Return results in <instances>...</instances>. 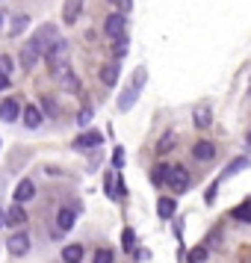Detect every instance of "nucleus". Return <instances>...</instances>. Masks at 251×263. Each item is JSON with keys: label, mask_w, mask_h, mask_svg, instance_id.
<instances>
[{"label": "nucleus", "mask_w": 251, "mask_h": 263, "mask_svg": "<svg viewBox=\"0 0 251 263\" xmlns=\"http://www.w3.org/2000/svg\"><path fill=\"white\" fill-rule=\"evenodd\" d=\"M53 39H56V27L45 24V27H38L36 36H33L24 48H21V65H24L27 71H30V68H33L42 57H45V50H48V45L53 42Z\"/></svg>", "instance_id": "nucleus-1"}, {"label": "nucleus", "mask_w": 251, "mask_h": 263, "mask_svg": "<svg viewBox=\"0 0 251 263\" xmlns=\"http://www.w3.org/2000/svg\"><path fill=\"white\" fill-rule=\"evenodd\" d=\"M68 53H71V48H68V39H53L48 45V50H45V60H48V68L53 77H60L62 71H68L71 65H68Z\"/></svg>", "instance_id": "nucleus-2"}, {"label": "nucleus", "mask_w": 251, "mask_h": 263, "mask_svg": "<svg viewBox=\"0 0 251 263\" xmlns=\"http://www.w3.org/2000/svg\"><path fill=\"white\" fill-rule=\"evenodd\" d=\"M145 80H148V71H145V68H136L130 86H127V89L119 95V112H127V109H133V104H136V98H139V92H142V83H145Z\"/></svg>", "instance_id": "nucleus-3"}, {"label": "nucleus", "mask_w": 251, "mask_h": 263, "mask_svg": "<svg viewBox=\"0 0 251 263\" xmlns=\"http://www.w3.org/2000/svg\"><path fill=\"white\" fill-rule=\"evenodd\" d=\"M6 249H9V254H15V257H24V254H30V249H33V239H30L27 231H15V234H9V239H6Z\"/></svg>", "instance_id": "nucleus-4"}, {"label": "nucleus", "mask_w": 251, "mask_h": 263, "mask_svg": "<svg viewBox=\"0 0 251 263\" xmlns=\"http://www.w3.org/2000/svg\"><path fill=\"white\" fill-rule=\"evenodd\" d=\"M166 183H171V190L178 192H186L189 190V172L183 166H168V172H166Z\"/></svg>", "instance_id": "nucleus-5"}, {"label": "nucleus", "mask_w": 251, "mask_h": 263, "mask_svg": "<svg viewBox=\"0 0 251 263\" xmlns=\"http://www.w3.org/2000/svg\"><path fill=\"white\" fill-rule=\"evenodd\" d=\"M124 27H127V18L121 12H112L107 21H104V33H107L109 39H119L121 33H124Z\"/></svg>", "instance_id": "nucleus-6"}, {"label": "nucleus", "mask_w": 251, "mask_h": 263, "mask_svg": "<svg viewBox=\"0 0 251 263\" xmlns=\"http://www.w3.org/2000/svg\"><path fill=\"white\" fill-rule=\"evenodd\" d=\"M18 112H21V104H18L15 98H3V101H0V121L12 124V121L18 119Z\"/></svg>", "instance_id": "nucleus-7"}, {"label": "nucleus", "mask_w": 251, "mask_h": 263, "mask_svg": "<svg viewBox=\"0 0 251 263\" xmlns=\"http://www.w3.org/2000/svg\"><path fill=\"white\" fill-rule=\"evenodd\" d=\"M192 160H201V163H210V160H216V145L207 142V139L195 142V145H192Z\"/></svg>", "instance_id": "nucleus-8"}, {"label": "nucleus", "mask_w": 251, "mask_h": 263, "mask_svg": "<svg viewBox=\"0 0 251 263\" xmlns=\"http://www.w3.org/2000/svg\"><path fill=\"white\" fill-rule=\"evenodd\" d=\"M104 142V136H101V130H83L77 139H74V148H98V145Z\"/></svg>", "instance_id": "nucleus-9"}, {"label": "nucleus", "mask_w": 251, "mask_h": 263, "mask_svg": "<svg viewBox=\"0 0 251 263\" xmlns=\"http://www.w3.org/2000/svg\"><path fill=\"white\" fill-rule=\"evenodd\" d=\"M80 12H83V0H65L62 3V21L65 24H74L80 18Z\"/></svg>", "instance_id": "nucleus-10"}, {"label": "nucleus", "mask_w": 251, "mask_h": 263, "mask_svg": "<svg viewBox=\"0 0 251 263\" xmlns=\"http://www.w3.org/2000/svg\"><path fill=\"white\" fill-rule=\"evenodd\" d=\"M74 222H77V210H74V207H60V213H56V228H60L62 234L71 231Z\"/></svg>", "instance_id": "nucleus-11"}, {"label": "nucleus", "mask_w": 251, "mask_h": 263, "mask_svg": "<svg viewBox=\"0 0 251 263\" xmlns=\"http://www.w3.org/2000/svg\"><path fill=\"white\" fill-rule=\"evenodd\" d=\"M3 222H6V225H12V228L24 225V222H27V210H24V207H21L18 201H15L12 207L6 210V216H3Z\"/></svg>", "instance_id": "nucleus-12"}, {"label": "nucleus", "mask_w": 251, "mask_h": 263, "mask_svg": "<svg viewBox=\"0 0 251 263\" xmlns=\"http://www.w3.org/2000/svg\"><path fill=\"white\" fill-rule=\"evenodd\" d=\"M24 112V124L30 127V130H36V127H42V121H45V112L38 107H33V104H27V109H21Z\"/></svg>", "instance_id": "nucleus-13"}, {"label": "nucleus", "mask_w": 251, "mask_h": 263, "mask_svg": "<svg viewBox=\"0 0 251 263\" xmlns=\"http://www.w3.org/2000/svg\"><path fill=\"white\" fill-rule=\"evenodd\" d=\"M33 195H36V183H33V180H21V183L15 186V201L18 204L33 201Z\"/></svg>", "instance_id": "nucleus-14"}, {"label": "nucleus", "mask_w": 251, "mask_h": 263, "mask_svg": "<svg viewBox=\"0 0 251 263\" xmlns=\"http://www.w3.org/2000/svg\"><path fill=\"white\" fill-rule=\"evenodd\" d=\"M56 80H60V86L65 89V92H80V77H77L71 68H68V71H62Z\"/></svg>", "instance_id": "nucleus-15"}, {"label": "nucleus", "mask_w": 251, "mask_h": 263, "mask_svg": "<svg viewBox=\"0 0 251 263\" xmlns=\"http://www.w3.org/2000/svg\"><path fill=\"white\" fill-rule=\"evenodd\" d=\"M119 68L121 65H115V62H107V65L101 68V80H104L107 86H115L119 83Z\"/></svg>", "instance_id": "nucleus-16"}, {"label": "nucleus", "mask_w": 251, "mask_h": 263, "mask_svg": "<svg viewBox=\"0 0 251 263\" xmlns=\"http://www.w3.org/2000/svg\"><path fill=\"white\" fill-rule=\"evenodd\" d=\"M62 260H65V263H80V260H83V246H80V242L65 246V249H62Z\"/></svg>", "instance_id": "nucleus-17"}, {"label": "nucleus", "mask_w": 251, "mask_h": 263, "mask_svg": "<svg viewBox=\"0 0 251 263\" xmlns=\"http://www.w3.org/2000/svg\"><path fill=\"white\" fill-rule=\"evenodd\" d=\"M175 210H178V201H175V198H160V201H157V213H160V219H171Z\"/></svg>", "instance_id": "nucleus-18"}, {"label": "nucleus", "mask_w": 251, "mask_h": 263, "mask_svg": "<svg viewBox=\"0 0 251 263\" xmlns=\"http://www.w3.org/2000/svg\"><path fill=\"white\" fill-rule=\"evenodd\" d=\"M248 166H251L248 157H237V160H234V163L222 172V178H230V175H237V172H242V168H248Z\"/></svg>", "instance_id": "nucleus-19"}, {"label": "nucleus", "mask_w": 251, "mask_h": 263, "mask_svg": "<svg viewBox=\"0 0 251 263\" xmlns=\"http://www.w3.org/2000/svg\"><path fill=\"white\" fill-rule=\"evenodd\" d=\"M42 112L56 119V116H60V104H56V101H53L50 95H45V98H42Z\"/></svg>", "instance_id": "nucleus-20"}, {"label": "nucleus", "mask_w": 251, "mask_h": 263, "mask_svg": "<svg viewBox=\"0 0 251 263\" xmlns=\"http://www.w3.org/2000/svg\"><path fill=\"white\" fill-rule=\"evenodd\" d=\"M127 50H130V45H127V36L121 33V36L115 39V45H112V53H115L119 60H124V57H127Z\"/></svg>", "instance_id": "nucleus-21"}, {"label": "nucleus", "mask_w": 251, "mask_h": 263, "mask_svg": "<svg viewBox=\"0 0 251 263\" xmlns=\"http://www.w3.org/2000/svg\"><path fill=\"white\" fill-rule=\"evenodd\" d=\"M27 24H30V15H15V21H12V30H9V33H12V36H21Z\"/></svg>", "instance_id": "nucleus-22"}, {"label": "nucleus", "mask_w": 251, "mask_h": 263, "mask_svg": "<svg viewBox=\"0 0 251 263\" xmlns=\"http://www.w3.org/2000/svg\"><path fill=\"white\" fill-rule=\"evenodd\" d=\"M189 263H204L207 260V246H195V249L189 251V257H186Z\"/></svg>", "instance_id": "nucleus-23"}, {"label": "nucleus", "mask_w": 251, "mask_h": 263, "mask_svg": "<svg viewBox=\"0 0 251 263\" xmlns=\"http://www.w3.org/2000/svg\"><path fill=\"white\" fill-rule=\"evenodd\" d=\"M121 242H124V251L136 249V234H133L130 228H124V231H121Z\"/></svg>", "instance_id": "nucleus-24"}, {"label": "nucleus", "mask_w": 251, "mask_h": 263, "mask_svg": "<svg viewBox=\"0 0 251 263\" xmlns=\"http://www.w3.org/2000/svg\"><path fill=\"white\" fill-rule=\"evenodd\" d=\"M210 121H213V116H210V107H201L198 112H195V124H198V127H207Z\"/></svg>", "instance_id": "nucleus-25"}, {"label": "nucleus", "mask_w": 251, "mask_h": 263, "mask_svg": "<svg viewBox=\"0 0 251 263\" xmlns=\"http://www.w3.org/2000/svg\"><path fill=\"white\" fill-rule=\"evenodd\" d=\"M171 148H175V136H171V133H166V136L160 139V145H157V154H168Z\"/></svg>", "instance_id": "nucleus-26"}, {"label": "nucleus", "mask_w": 251, "mask_h": 263, "mask_svg": "<svg viewBox=\"0 0 251 263\" xmlns=\"http://www.w3.org/2000/svg\"><path fill=\"white\" fill-rule=\"evenodd\" d=\"M234 219H239V222H251V204L237 207V210H234Z\"/></svg>", "instance_id": "nucleus-27"}, {"label": "nucleus", "mask_w": 251, "mask_h": 263, "mask_svg": "<svg viewBox=\"0 0 251 263\" xmlns=\"http://www.w3.org/2000/svg\"><path fill=\"white\" fill-rule=\"evenodd\" d=\"M89 121H92V107H89V104H83V109H80V116H77V124H80V127H86Z\"/></svg>", "instance_id": "nucleus-28"}, {"label": "nucleus", "mask_w": 251, "mask_h": 263, "mask_svg": "<svg viewBox=\"0 0 251 263\" xmlns=\"http://www.w3.org/2000/svg\"><path fill=\"white\" fill-rule=\"evenodd\" d=\"M166 172H168V166H157L154 172H151V180H154L157 186H160V183H166Z\"/></svg>", "instance_id": "nucleus-29"}, {"label": "nucleus", "mask_w": 251, "mask_h": 263, "mask_svg": "<svg viewBox=\"0 0 251 263\" xmlns=\"http://www.w3.org/2000/svg\"><path fill=\"white\" fill-rule=\"evenodd\" d=\"M115 260V254L109 249H101V251H95V263H112Z\"/></svg>", "instance_id": "nucleus-30"}, {"label": "nucleus", "mask_w": 251, "mask_h": 263, "mask_svg": "<svg viewBox=\"0 0 251 263\" xmlns=\"http://www.w3.org/2000/svg\"><path fill=\"white\" fill-rule=\"evenodd\" d=\"M0 74H12V60L6 53H0Z\"/></svg>", "instance_id": "nucleus-31"}, {"label": "nucleus", "mask_w": 251, "mask_h": 263, "mask_svg": "<svg viewBox=\"0 0 251 263\" xmlns=\"http://www.w3.org/2000/svg\"><path fill=\"white\" fill-rule=\"evenodd\" d=\"M112 163H115V166H124V148H115V151H112Z\"/></svg>", "instance_id": "nucleus-32"}, {"label": "nucleus", "mask_w": 251, "mask_h": 263, "mask_svg": "<svg viewBox=\"0 0 251 263\" xmlns=\"http://www.w3.org/2000/svg\"><path fill=\"white\" fill-rule=\"evenodd\" d=\"M9 89V74H0V92Z\"/></svg>", "instance_id": "nucleus-33"}, {"label": "nucleus", "mask_w": 251, "mask_h": 263, "mask_svg": "<svg viewBox=\"0 0 251 263\" xmlns=\"http://www.w3.org/2000/svg\"><path fill=\"white\" fill-rule=\"evenodd\" d=\"M0 27H3V12H0Z\"/></svg>", "instance_id": "nucleus-34"}, {"label": "nucleus", "mask_w": 251, "mask_h": 263, "mask_svg": "<svg viewBox=\"0 0 251 263\" xmlns=\"http://www.w3.org/2000/svg\"><path fill=\"white\" fill-rule=\"evenodd\" d=\"M0 225H3V213H0Z\"/></svg>", "instance_id": "nucleus-35"}, {"label": "nucleus", "mask_w": 251, "mask_h": 263, "mask_svg": "<svg viewBox=\"0 0 251 263\" xmlns=\"http://www.w3.org/2000/svg\"><path fill=\"white\" fill-rule=\"evenodd\" d=\"M248 142H251V130H248Z\"/></svg>", "instance_id": "nucleus-36"}]
</instances>
